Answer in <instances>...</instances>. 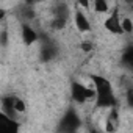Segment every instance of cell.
I'll return each instance as SVG.
<instances>
[{
	"instance_id": "cell-1",
	"label": "cell",
	"mask_w": 133,
	"mask_h": 133,
	"mask_svg": "<svg viewBox=\"0 0 133 133\" xmlns=\"http://www.w3.org/2000/svg\"><path fill=\"white\" fill-rule=\"evenodd\" d=\"M96 88V108L99 110H111V108H116L117 107V97L114 96V91H113V83L103 77V75H99V74H89L88 75Z\"/></svg>"
},
{
	"instance_id": "cell-2",
	"label": "cell",
	"mask_w": 133,
	"mask_h": 133,
	"mask_svg": "<svg viewBox=\"0 0 133 133\" xmlns=\"http://www.w3.org/2000/svg\"><path fill=\"white\" fill-rule=\"evenodd\" d=\"M71 97L75 103H86L88 100H96V88H88L80 82L71 83Z\"/></svg>"
},
{
	"instance_id": "cell-3",
	"label": "cell",
	"mask_w": 133,
	"mask_h": 133,
	"mask_svg": "<svg viewBox=\"0 0 133 133\" xmlns=\"http://www.w3.org/2000/svg\"><path fill=\"white\" fill-rule=\"evenodd\" d=\"M80 124H82V121H80L78 113L74 108H69L68 111H66V114L63 116L58 128L63 130V131H75L80 127Z\"/></svg>"
},
{
	"instance_id": "cell-4",
	"label": "cell",
	"mask_w": 133,
	"mask_h": 133,
	"mask_svg": "<svg viewBox=\"0 0 133 133\" xmlns=\"http://www.w3.org/2000/svg\"><path fill=\"white\" fill-rule=\"evenodd\" d=\"M121 16H119V10H113V13L107 17V21L103 22V27L108 33L111 35H122L124 30H122V25H121Z\"/></svg>"
},
{
	"instance_id": "cell-5",
	"label": "cell",
	"mask_w": 133,
	"mask_h": 133,
	"mask_svg": "<svg viewBox=\"0 0 133 133\" xmlns=\"http://www.w3.org/2000/svg\"><path fill=\"white\" fill-rule=\"evenodd\" d=\"M74 24H75V28L80 33H89L91 31V21L88 19V16L82 10L75 11V14H74Z\"/></svg>"
},
{
	"instance_id": "cell-6",
	"label": "cell",
	"mask_w": 133,
	"mask_h": 133,
	"mask_svg": "<svg viewBox=\"0 0 133 133\" xmlns=\"http://www.w3.org/2000/svg\"><path fill=\"white\" fill-rule=\"evenodd\" d=\"M21 33H22V41H24V44L28 45V47L33 45L36 41H39V35H38L36 30H35L31 25H28V24H24V25H22Z\"/></svg>"
},
{
	"instance_id": "cell-7",
	"label": "cell",
	"mask_w": 133,
	"mask_h": 133,
	"mask_svg": "<svg viewBox=\"0 0 133 133\" xmlns=\"http://www.w3.org/2000/svg\"><path fill=\"white\" fill-rule=\"evenodd\" d=\"M107 125H105V130L107 131H114L119 128V124H121V119H119V111H117V107L116 108H111L110 114L107 116Z\"/></svg>"
},
{
	"instance_id": "cell-8",
	"label": "cell",
	"mask_w": 133,
	"mask_h": 133,
	"mask_svg": "<svg viewBox=\"0 0 133 133\" xmlns=\"http://www.w3.org/2000/svg\"><path fill=\"white\" fill-rule=\"evenodd\" d=\"M122 64L125 66L130 72H133V45H130V47L125 49V52L122 55Z\"/></svg>"
},
{
	"instance_id": "cell-9",
	"label": "cell",
	"mask_w": 133,
	"mask_h": 133,
	"mask_svg": "<svg viewBox=\"0 0 133 133\" xmlns=\"http://www.w3.org/2000/svg\"><path fill=\"white\" fill-rule=\"evenodd\" d=\"M55 53H56V50H55L53 45H50V44H44V45L41 47V53H39V56H41L42 61H49V59H52V58L55 56Z\"/></svg>"
},
{
	"instance_id": "cell-10",
	"label": "cell",
	"mask_w": 133,
	"mask_h": 133,
	"mask_svg": "<svg viewBox=\"0 0 133 133\" xmlns=\"http://www.w3.org/2000/svg\"><path fill=\"white\" fill-rule=\"evenodd\" d=\"M94 10L96 13H108L110 11V5L107 0H94Z\"/></svg>"
},
{
	"instance_id": "cell-11",
	"label": "cell",
	"mask_w": 133,
	"mask_h": 133,
	"mask_svg": "<svg viewBox=\"0 0 133 133\" xmlns=\"http://www.w3.org/2000/svg\"><path fill=\"white\" fill-rule=\"evenodd\" d=\"M121 25H122V30L125 35H131L133 33V21L130 17H122L121 19Z\"/></svg>"
},
{
	"instance_id": "cell-12",
	"label": "cell",
	"mask_w": 133,
	"mask_h": 133,
	"mask_svg": "<svg viewBox=\"0 0 133 133\" xmlns=\"http://www.w3.org/2000/svg\"><path fill=\"white\" fill-rule=\"evenodd\" d=\"M125 103L128 108H133V86L125 89Z\"/></svg>"
},
{
	"instance_id": "cell-13",
	"label": "cell",
	"mask_w": 133,
	"mask_h": 133,
	"mask_svg": "<svg viewBox=\"0 0 133 133\" xmlns=\"http://www.w3.org/2000/svg\"><path fill=\"white\" fill-rule=\"evenodd\" d=\"M14 110H16L17 113H25V110H27V105H25V102H24L22 99L16 97V100H14Z\"/></svg>"
},
{
	"instance_id": "cell-14",
	"label": "cell",
	"mask_w": 133,
	"mask_h": 133,
	"mask_svg": "<svg viewBox=\"0 0 133 133\" xmlns=\"http://www.w3.org/2000/svg\"><path fill=\"white\" fill-rule=\"evenodd\" d=\"M77 3H78L82 8H85V10L89 8V0H77Z\"/></svg>"
},
{
	"instance_id": "cell-15",
	"label": "cell",
	"mask_w": 133,
	"mask_h": 133,
	"mask_svg": "<svg viewBox=\"0 0 133 133\" xmlns=\"http://www.w3.org/2000/svg\"><path fill=\"white\" fill-rule=\"evenodd\" d=\"M82 50L91 52V50H92V44H91V42H83V44H82Z\"/></svg>"
},
{
	"instance_id": "cell-16",
	"label": "cell",
	"mask_w": 133,
	"mask_h": 133,
	"mask_svg": "<svg viewBox=\"0 0 133 133\" xmlns=\"http://www.w3.org/2000/svg\"><path fill=\"white\" fill-rule=\"evenodd\" d=\"M131 11H133V2H131Z\"/></svg>"
}]
</instances>
